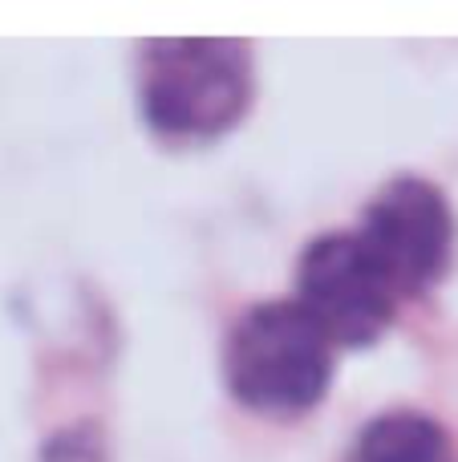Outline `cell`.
Wrapping results in <instances>:
<instances>
[{
	"label": "cell",
	"instance_id": "6da1fadb",
	"mask_svg": "<svg viewBox=\"0 0 458 462\" xmlns=\"http://www.w3.org/2000/svg\"><path fill=\"white\" fill-rule=\"evenodd\" d=\"M256 69L252 49L227 37H167L142 45L146 126L175 146H199L227 134L248 114Z\"/></svg>",
	"mask_w": 458,
	"mask_h": 462
},
{
	"label": "cell",
	"instance_id": "7a4b0ae2",
	"mask_svg": "<svg viewBox=\"0 0 458 462\" xmlns=\"http://www.w3.org/2000/svg\"><path fill=\"white\" fill-rule=\"evenodd\" d=\"M224 377L232 398L256 414H305L329 393L333 345L292 300L256 304L227 333Z\"/></svg>",
	"mask_w": 458,
	"mask_h": 462
},
{
	"label": "cell",
	"instance_id": "3957f363",
	"mask_svg": "<svg viewBox=\"0 0 458 462\" xmlns=\"http://www.w3.org/2000/svg\"><path fill=\"white\" fill-rule=\"evenodd\" d=\"M357 244L389 280L398 300L426 296L454 260V211L430 179L402 175L370 199Z\"/></svg>",
	"mask_w": 458,
	"mask_h": 462
},
{
	"label": "cell",
	"instance_id": "277c9868",
	"mask_svg": "<svg viewBox=\"0 0 458 462\" xmlns=\"http://www.w3.org/2000/svg\"><path fill=\"white\" fill-rule=\"evenodd\" d=\"M297 304L308 320L325 333V341L337 349H362L373 345L394 325L402 300L394 296L389 280L370 260L353 231L321 236L308 244L297 268Z\"/></svg>",
	"mask_w": 458,
	"mask_h": 462
},
{
	"label": "cell",
	"instance_id": "5b68a950",
	"mask_svg": "<svg viewBox=\"0 0 458 462\" xmlns=\"http://www.w3.org/2000/svg\"><path fill=\"white\" fill-rule=\"evenodd\" d=\"M353 462H458V447L443 422L418 410L373 418L353 447Z\"/></svg>",
	"mask_w": 458,
	"mask_h": 462
}]
</instances>
